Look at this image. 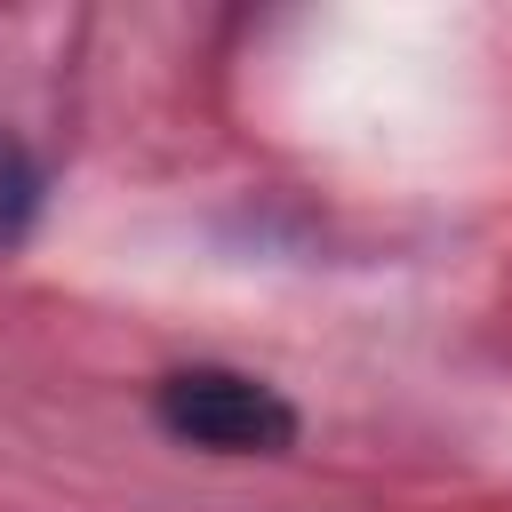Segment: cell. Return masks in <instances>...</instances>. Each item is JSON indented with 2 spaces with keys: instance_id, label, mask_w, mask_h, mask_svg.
I'll return each instance as SVG.
<instances>
[{
  "instance_id": "6da1fadb",
  "label": "cell",
  "mask_w": 512,
  "mask_h": 512,
  "mask_svg": "<svg viewBox=\"0 0 512 512\" xmlns=\"http://www.w3.org/2000/svg\"><path fill=\"white\" fill-rule=\"evenodd\" d=\"M152 424L208 456H280L296 448V408L240 368H176L152 384Z\"/></svg>"
},
{
  "instance_id": "7a4b0ae2",
  "label": "cell",
  "mask_w": 512,
  "mask_h": 512,
  "mask_svg": "<svg viewBox=\"0 0 512 512\" xmlns=\"http://www.w3.org/2000/svg\"><path fill=\"white\" fill-rule=\"evenodd\" d=\"M32 208H40V168H32V152L16 136H0V248L24 240Z\"/></svg>"
}]
</instances>
